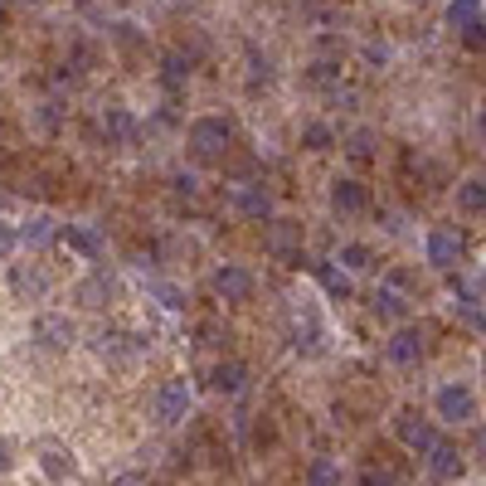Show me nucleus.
I'll return each mask as SVG.
<instances>
[{
	"mask_svg": "<svg viewBox=\"0 0 486 486\" xmlns=\"http://www.w3.org/2000/svg\"><path fill=\"white\" fill-rule=\"evenodd\" d=\"M185 147L195 151V161H224L234 147V127L224 117H195L185 131Z\"/></svg>",
	"mask_w": 486,
	"mask_h": 486,
	"instance_id": "nucleus-1",
	"label": "nucleus"
},
{
	"mask_svg": "<svg viewBox=\"0 0 486 486\" xmlns=\"http://www.w3.org/2000/svg\"><path fill=\"white\" fill-rule=\"evenodd\" d=\"M263 248L277 258V263H302V248H307V229L297 219H267V234H263Z\"/></svg>",
	"mask_w": 486,
	"mask_h": 486,
	"instance_id": "nucleus-2",
	"label": "nucleus"
},
{
	"mask_svg": "<svg viewBox=\"0 0 486 486\" xmlns=\"http://www.w3.org/2000/svg\"><path fill=\"white\" fill-rule=\"evenodd\" d=\"M210 292L219 297V302H248V297L258 292V277L239 263H224V267L210 273Z\"/></svg>",
	"mask_w": 486,
	"mask_h": 486,
	"instance_id": "nucleus-3",
	"label": "nucleus"
},
{
	"mask_svg": "<svg viewBox=\"0 0 486 486\" xmlns=\"http://www.w3.org/2000/svg\"><path fill=\"white\" fill-rule=\"evenodd\" d=\"M29 340H35L39 350H68L78 340V331L68 316H59V312H39L35 316V326H29Z\"/></svg>",
	"mask_w": 486,
	"mask_h": 486,
	"instance_id": "nucleus-4",
	"label": "nucleus"
},
{
	"mask_svg": "<svg viewBox=\"0 0 486 486\" xmlns=\"http://www.w3.org/2000/svg\"><path fill=\"white\" fill-rule=\"evenodd\" d=\"M92 350H98L108 365H131V360L147 350V340L131 336V331H98V336H92Z\"/></svg>",
	"mask_w": 486,
	"mask_h": 486,
	"instance_id": "nucleus-5",
	"label": "nucleus"
},
{
	"mask_svg": "<svg viewBox=\"0 0 486 486\" xmlns=\"http://www.w3.org/2000/svg\"><path fill=\"white\" fill-rule=\"evenodd\" d=\"M394 433H399V442H404V448L423 452V458H428V452L442 442V438H438V428H433L428 418H418L413 409H399V413H394Z\"/></svg>",
	"mask_w": 486,
	"mask_h": 486,
	"instance_id": "nucleus-6",
	"label": "nucleus"
},
{
	"mask_svg": "<svg viewBox=\"0 0 486 486\" xmlns=\"http://www.w3.org/2000/svg\"><path fill=\"white\" fill-rule=\"evenodd\" d=\"M92 137H102L108 147H127V141H137V117H131L127 108H102L98 112V127H88Z\"/></svg>",
	"mask_w": 486,
	"mask_h": 486,
	"instance_id": "nucleus-7",
	"label": "nucleus"
},
{
	"mask_svg": "<svg viewBox=\"0 0 486 486\" xmlns=\"http://www.w3.org/2000/svg\"><path fill=\"white\" fill-rule=\"evenodd\" d=\"M331 210L336 214H365L370 210V185L350 180V175H336V180H331Z\"/></svg>",
	"mask_w": 486,
	"mask_h": 486,
	"instance_id": "nucleus-8",
	"label": "nucleus"
},
{
	"mask_svg": "<svg viewBox=\"0 0 486 486\" xmlns=\"http://www.w3.org/2000/svg\"><path fill=\"white\" fill-rule=\"evenodd\" d=\"M438 418H448V423L477 418V394H472L467 385H442L438 389Z\"/></svg>",
	"mask_w": 486,
	"mask_h": 486,
	"instance_id": "nucleus-9",
	"label": "nucleus"
},
{
	"mask_svg": "<svg viewBox=\"0 0 486 486\" xmlns=\"http://www.w3.org/2000/svg\"><path fill=\"white\" fill-rule=\"evenodd\" d=\"M185 413H190V385L185 379H165L156 389V418L171 428V423H180Z\"/></svg>",
	"mask_w": 486,
	"mask_h": 486,
	"instance_id": "nucleus-10",
	"label": "nucleus"
},
{
	"mask_svg": "<svg viewBox=\"0 0 486 486\" xmlns=\"http://www.w3.org/2000/svg\"><path fill=\"white\" fill-rule=\"evenodd\" d=\"M462 258V234L458 229H433L428 234V263L442 267V273H452Z\"/></svg>",
	"mask_w": 486,
	"mask_h": 486,
	"instance_id": "nucleus-11",
	"label": "nucleus"
},
{
	"mask_svg": "<svg viewBox=\"0 0 486 486\" xmlns=\"http://www.w3.org/2000/svg\"><path fill=\"white\" fill-rule=\"evenodd\" d=\"M423 331H413V326H399L394 336H389V346H385V355L394 360V365H418L423 360Z\"/></svg>",
	"mask_w": 486,
	"mask_h": 486,
	"instance_id": "nucleus-12",
	"label": "nucleus"
},
{
	"mask_svg": "<svg viewBox=\"0 0 486 486\" xmlns=\"http://www.w3.org/2000/svg\"><path fill=\"white\" fill-rule=\"evenodd\" d=\"M74 302L83 307V312H102V307L112 302V277H108V273H88V277L74 287Z\"/></svg>",
	"mask_w": 486,
	"mask_h": 486,
	"instance_id": "nucleus-13",
	"label": "nucleus"
},
{
	"mask_svg": "<svg viewBox=\"0 0 486 486\" xmlns=\"http://www.w3.org/2000/svg\"><path fill=\"white\" fill-rule=\"evenodd\" d=\"M210 385H214V394H243L248 389V365L243 360H219V365L210 370Z\"/></svg>",
	"mask_w": 486,
	"mask_h": 486,
	"instance_id": "nucleus-14",
	"label": "nucleus"
},
{
	"mask_svg": "<svg viewBox=\"0 0 486 486\" xmlns=\"http://www.w3.org/2000/svg\"><path fill=\"white\" fill-rule=\"evenodd\" d=\"M10 287H15V297H25V302H39V297H49V277L39 273V267H25V263L10 267Z\"/></svg>",
	"mask_w": 486,
	"mask_h": 486,
	"instance_id": "nucleus-15",
	"label": "nucleus"
},
{
	"mask_svg": "<svg viewBox=\"0 0 486 486\" xmlns=\"http://www.w3.org/2000/svg\"><path fill=\"white\" fill-rule=\"evenodd\" d=\"M428 472L438 482H458L462 477V452H458V442H438V448L428 452Z\"/></svg>",
	"mask_w": 486,
	"mask_h": 486,
	"instance_id": "nucleus-16",
	"label": "nucleus"
},
{
	"mask_svg": "<svg viewBox=\"0 0 486 486\" xmlns=\"http://www.w3.org/2000/svg\"><path fill=\"white\" fill-rule=\"evenodd\" d=\"M59 239L74 248V253H83V258H102V234L88 229V224H64V229H59Z\"/></svg>",
	"mask_w": 486,
	"mask_h": 486,
	"instance_id": "nucleus-17",
	"label": "nucleus"
},
{
	"mask_svg": "<svg viewBox=\"0 0 486 486\" xmlns=\"http://www.w3.org/2000/svg\"><path fill=\"white\" fill-rule=\"evenodd\" d=\"M156 78H161V88L171 92V98H175V92H185V83H190V59H185V54H165Z\"/></svg>",
	"mask_w": 486,
	"mask_h": 486,
	"instance_id": "nucleus-18",
	"label": "nucleus"
},
{
	"mask_svg": "<svg viewBox=\"0 0 486 486\" xmlns=\"http://www.w3.org/2000/svg\"><path fill=\"white\" fill-rule=\"evenodd\" d=\"M340 147H346V156L355 161V165H370V161H375V147H379V137H375V127H355V131H350L346 141H340Z\"/></svg>",
	"mask_w": 486,
	"mask_h": 486,
	"instance_id": "nucleus-19",
	"label": "nucleus"
},
{
	"mask_svg": "<svg viewBox=\"0 0 486 486\" xmlns=\"http://www.w3.org/2000/svg\"><path fill=\"white\" fill-rule=\"evenodd\" d=\"M312 273H316V283H322L336 302H346V297L355 292V287H350V273H346V267H336V263H312Z\"/></svg>",
	"mask_w": 486,
	"mask_h": 486,
	"instance_id": "nucleus-20",
	"label": "nucleus"
},
{
	"mask_svg": "<svg viewBox=\"0 0 486 486\" xmlns=\"http://www.w3.org/2000/svg\"><path fill=\"white\" fill-rule=\"evenodd\" d=\"M54 239H59V224L49 219V214H35V219L20 229V243H25V248H44V243H54Z\"/></svg>",
	"mask_w": 486,
	"mask_h": 486,
	"instance_id": "nucleus-21",
	"label": "nucleus"
},
{
	"mask_svg": "<svg viewBox=\"0 0 486 486\" xmlns=\"http://www.w3.org/2000/svg\"><path fill=\"white\" fill-rule=\"evenodd\" d=\"M448 25L467 35L472 25H482V0H452L448 5Z\"/></svg>",
	"mask_w": 486,
	"mask_h": 486,
	"instance_id": "nucleus-22",
	"label": "nucleus"
},
{
	"mask_svg": "<svg viewBox=\"0 0 486 486\" xmlns=\"http://www.w3.org/2000/svg\"><path fill=\"white\" fill-rule=\"evenodd\" d=\"M370 307H375L379 316H409V302H404V292H394V287H375V297H370Z\"/></svg>",
	"mask_w": 486,
	"mask_h": 486,
	"instance_id": "nucleus-23",
	"label": "nucleus"
},
{
	"mask_svg": "<svg viewBox=\"0 0 486 486\" xmlns=\"http://www.w3.org/2000/svg\"><path fill=\"white\" fill-rule=\"evenodd\" d=\"M458 210L462 214H486V180H462L458 185Z\"/></svg>",
	"mask_w": 486,
	"mask_h": 486,
	"instance_id": "nucleus-24",
	"label": "nucleus"
},
{
	"mask_svg": "<svg viewBox=\"0 0 486 486\" xmlns=\"http://www.w3.org/2000/svg\"><path fill=\"white\" fill-rule=\"evenodd\" d=\"M234 204H239V214H248V219H267V214H273L267 190H239V195H234Z\"/></svg>",
	"mask_w": 486,
	"mask_h": 486,
	"instance_id": "nucleus-25",
	"label": "nucleus"
},
{
	"mask_svg": "<svg viewBox=\"0 0 486 486\" xmlns=\"http://www.w3.org/2000/svg\"><path fill=\"white\" fill-rule=\"evenodd\" d=\"M340 267H346V273H365V267H375V253H370L365 243H346L340 248V258H336Z\"/></svg>",
	"mask_w": 486,
	"mask_h": 486,
	"instance_id": "nucleus-26",
	"label": "nucleus"
},
{
	"mask_svg": "<svg viewBox=\"0 0 486 486\" xmlns=\"http://www.w3.org/2000/svg\"><path fill=\"white\" fill-rule=\"evenodd\" d=\"M302 147L307 151H331V147H336V131H331L326 122H307V127H302Z\"/></svg>",
	"mask_w": 486,
	"mask_h": 486,
	"instance_id": "nucleus-27",
	"label": "nucleus"
},
{
	"mask_svg": "<svg viewBox=\"0 0 486 486\" xmlns=\"http://www.w3.org/2000/svg\"><path fill=\"white\" fill-rule=\"evenodd\" d=\"M39 462H44V472L54 482H64L68 472H74V458H64V448H54V442H44V458H39Z\"/></svg>",
	"mask_w": 486,
	"mask_h": 486,
	"instance_id": "nucleus-28",
	"label": "nucleus"
},
{
	"mask_svg": "<svg viewBox=\"0 0 486 486\" xmlns=\"http://www.w3.org/2000/svg\"><path fill=\"white\" fill-rule=\"evenodd\" d=\"M307 486H340V472H336V462H326V458H312V462H307Z\"/></svg>",
	"mask_w": 486,
	"mask_h": 486,
	"instance_id": "nucleus-29",
	"label": "nucleus"
},
{
	"mask_svg": "<svg viewBox=\"0 0 486 486\" xmlns=\"http://www.w3.org/2000/svg\"><path fill=\"white\" fill-rule=\"evenodd\" d=\"M355 486H404V482H399V472H389V467H365L355 477Z\"/></svg>",
	"mask_w": 486,
	"mask_h": 486,
	"instance_id": "nucleus-30",
	"label": "nucleus"
},
{
	"mask_svg": "<svg viewBox=\"0 0 486 486\" xmlns=\"http://www.w3.org/2000/svg\"><path fill=\"white\" fill-rule=\"evenodd\" d=\"M15 243H20V229H10V224L0 219V258H10V253H15Z\"/></svg>",
	"mask_w": 486,
	"mask_h": 486,
	"instance_id": "nucleus-31",
	"label": "nucleus"
},
{
	"mask_svg": "<svg viewBox=\"0 0 486 486\" xmlns=\"http://www.w3.org/2000/svg\"><path fill=\"white\" fill-rule=\"evenodd\" d=\"M462 44H467V49H486V20H482V25H472L467 35H462Z\"/></svg>",
	"mask_w": 486,
	"mask_h": 486,
	"instance_id": "nucleus-32",
	"label": "nucleus"
},
{
	"mask_svg": "<svg viewBox=\"0 0 486 486\" xmlns=\"http://www.w3.org/2000/svg\"><path fill=\"white\" fill-rule=\"evenodd\" d=\"M112 486H151L147 477H141V472H122V477L117 482H112Z\"/></svg>",
	"mask_w": 486,
	"mask_h": 486,
	"instance_id": "nucleus-33",
	"label": "nucleus"
},
{
	"mask_svg": "<svg viewBox=\"0 0 486 486\" xmlns=\"http://www.w3.org/2000/svg\"><path fill=\"white\" fill-rule=\"evenodd\" d=\"M472 452H477V458L486 462V428H477V438H472Z\"/></svg>",
	"mask_w": 486,
	"mask_h": 486,
	"instance_id": "nucleus-34",
	"label": "nucleus"
},
{
	"mask_svg": "<svg viewBox=\"0 0 486 486\" xmlns=\"http://www.w3.org/2000/svg\"><path fill=\"white\" fill-rule=\"evenodd\" d=\"M10 472V448H5V438H0V477Z\"/></svg>",
	"mask_w": 486,
	"mask_h": 486,
	"instance_id": "nucleus-35",
	"label": "nucleus"
},
{
	"mask_svg": "<svg viewBox=\"0 0 486 486\" xmlns=\"http://www.w3.org/2000/svg\"><path fill=\"white\" fill-rule=\"evenodd\" d=\"M10 137H15V131H10V127H5V122H0V141H10Z\"/></svg>",
	"mask_w": 486,
	"mask_h": 486,
	"instance_id": "nucleus-36",
	"label": "nucleus"
},
{
	"mask_svg": "<svg viewBox=\"0 0 486 486\" xmlns=\"http://www.w3.org/2000/svg\"><path fill=\"white\" fill-rule=\"evenodd\" d=\"M15 5H44V0H15Z\"/></svg>",
	"mask_w": 486,
	"mask_h": 486,
	"instance_id": "nucleus-37",
	"label": "nucleus"
},
{
	"mask_svg": "<svg viewBox=\"0 0 486 486\" xmlns=\"http://www.w3.org/2000/svg\"><path fill=\"white\" fill-rule=\"evenodd\" d=\"M0 25H5V0H0Z\"/></svg>",
	"mask_w": 486,
	"mask_h": 486,
	"instance_id": "nucleus-38",
	"label": "nucleus"
},
{
	"mask_svg": "<svg viewBox=\"0 0 486 486\" xmlns=\"http://www.w3.org/2000/svg\"><path fill=\"white\" fill-rule=\"evenodd\" d=\"M482 131H486V117H482Z\"/></svg>",
	"mask_w": 486,
	"mask_h": 486,
	"instance_id": "nucleus-39",
	"label": "nucleus"
},
{
	"mask_svg": "<svg viewBox=\"0 0 486 486\" xmlns=\"http://www.w3.org/2000/svg\"><path fill=\"white\" fill-rule=\"evenodd\" d=\"M482 370H486V360H482Z\"/></svg>",
	"mask_w": 486,
	"mask_h": 486,
	"instance_id": "nucleus-40",
	"label": "nucleus"
}]
</instances>
